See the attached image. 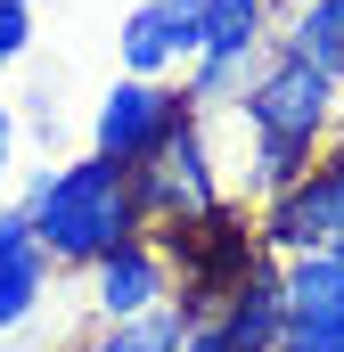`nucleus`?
<instances>
[{"label":"nucleus","mask_w":344,"mask_h":352,"mask_svg":"<svg viewBox=\"0 0 344 352\" xmlns=\"http://www.w3.org/2000/svg\"><path fill=\"white\" fill-rule=\"evenodd\" d=\"M17 205L33 213V246L58 270H90L98 254H115V246H131V238L148 230L140 188H131V164H115V156H98V148L25 173Z\"/></svg>","instance_id":"nucleus-1"},{"label":"nucleus","mask_w":344,"mask_h":352,"mask_svg":"<svg viewBox=\"0 0 344 352\" xmlns=\"http://www.w3.org/2000/svg\"><path fill=\"white\" fill-rule=\"evenodd\" d=\"M238 131L246 140H295V148H328V131H336L344 115V82L336 74H320L312 58H295V50H262L246 90H238Z\"/></svg>","instance_id":"nucleus-2"},{"label":"nucleus","mask_w":344,"mask_h":352,"mask_svg":"<svg viewBox=\"0 0 344 352\" xmlns=\"http://www.w3.org/2000/svg\"><path fill=\"white\" fill-rule=\"evenodd\" d=\"M131 188H140L148 230H164V221H197V213H213V205H222L213 131H205V115H197V107H180V115H172V131L148 148V164H131Z\"/></svg>","instance_id":"nucleus-3"},{"label":"nucleus","mask_w":344,"mask_h":352,"mask_svg":"<svg viewBox=\"0 0 344 352\" xmlns=\"http://www.w3.org/2000/svg\"><path fill=\"white\" fill-rule=\"evenodd\" d=\"M189 107V90L180 82H156V74H123V82L98 98V115H90V148L98 156H115V164H148V148L172 131V115Z\"/></svg>","instance_id":"nucleus-4"},{"label":"nucleus","mask_w":344,"mask_h":352,"mask_svg":"<svg viewBox=\"0 0 344 352\" xmlns=\"http://www.w3.org/2000/svg\"><path fill=\"white\" fill-rule=\"evenodd\" d=\"M255 238L270 246V254H303V246H344V180L328 173V164H312V173L295 180V188L262 197Z\"/></svg>","instance_id":"nucleus-5"},{"label":"nucleus","mask_w":344,"mask_h":352,"mask_svg":"<svg viewBox=\"0 0 344 352\" xmlns=\"http://www.w3.org/2000/svg\"><path fill=\"white\" fill-rule=\"evenodd\" d=\"M164 295H172V263H164V246H156V230H140L131 246H115V254L90 263V303H98V320H140V311H156Z\"/></svg>","instance_id":"nucleus-6"},{"label":"nucleus","mask_w":344,"mask_h":352,"mask_svg":"<svg viewBox=\"0 0 344 352\" xmlns=\"http://www.w3.org/2000/svg\"><path fill=\"white\" fill-rule=\"evenodd\" d=\"M197 16H205V0H140L123 16V33H115L123 74H156L164 82L172 66H189L197 58Z\"/></svg>","instance_id":"nucleus-7"},{"label":"nucleus","mask_w":344,"mask_h":352,"mask_svg":"<svg viewBox=\"0 0 344 352\" xmlns=\"http://www.w3.org/2000/svg\"><path fill=\"white\" fill-rule=\"evenodd\" d=\"M205 320H222V336H230L238 352H279V328H287V278H279V254L262 246L255 263L238 270V287H230Z\"/></svg>","instance_id":"nucleus-8"},{"label":"nucleus","mask_w":344,"mask_h":352,"mask_svg":"<svg viewBox=\"0 0 344 352\" xmlns=\"http://www.w3.org/2000/svg\"><path fill=\"white\" fill-rule=\"evenodd\" d=\"M279 25V0H205L197 16V50L205 58H262Z\"/></svg>","instance_id":"nucleus-9"},{"label":"nucleus","mask_w":344,"mask_h":352,"mask_svg":"<svg viewBox=\"0 0 344 352\" xmlns=\"http://www.w3.org/2000/svg\"><path fill=\"white\" fill-rule=\"evenodd\" d=\"M270 41L295 50V58H312L320 74L344 82V0H295V8L270 25Z\"/></svg>","instance_id":"nucleus-10"},{"label":"nucleus","mask_w":344,"mask_h":352,"mask_svg":"<svg viewBox=\"0 0 344 352\" xmlns=\"http://www.w3.org/2000/svg\"><path fill=\"white\" fill-rule=\"evenodd\" d=\"M312 164H320V148H295V140H246V148H238V188L262 205V197L295 188Z\"/></svg>","instance_id":"nucleus-11"},{"label":"nucleus","mask_w":344,"mask_h":352,"mask_svg":"<svg viewBox=\"0 0 344 352\" xmlns=\"http://www.w3.org/2000/svg\"><path fill=\"white\" fill-rule=\"evenodd\" d=\"M279 278H287V303L344 311V246H303V254H279Z\"/></svg>","instance_id":"nucleus-12"},{"label":"nucleus","mask_w":344,"mask_h":352,"mask_svg":"<svg viewBox=\"0 0 344 352\" xmlns=\"http://www.w3.org/2000/svg\"><path fill=\"white\" fill-rule=\"evenodd\" d=\"M50 278H58V263H50L41 246H25V254H8V263H0V336H8V328H25V320L41 311Z\"/></svg>","instance_id":"nucleus-13"},{"label":"nucleus","mask_w":344,"mask_h":352,"mask_svg":"<svg viewBox=\"0 0 344 352\" xmlns=\"http://www.w3.org/2000/svg\"><path fill=\"white\" fill-rule=\"evenodd\" d=\"M246 74H255V58H205V50H197L180 90H189V107H197V115H213V107H238Z\"/></svg>","instance_id":"nucleus-14"},{"label":"nucleus","mask_w":344,"mask_h":352,"mask_svg":"<svg viewBox=\"0 0 344 352\" xmlns=\"http://www.w3.org/2000/svg\"><path fill=\"white\" fill-rule=\"evenodd\" d=\"M279 352H344V311H320V303H287Z\"/></svg>","instance_id":"nucleus-15"},{"label":"nucleus","mask_w":344,"mask_h":352,"mask_svg":"<svg viewBox=\"0 0 344 352\" xmlns=\"http://www.w3.org/2000/svg\"><path fill=\"white\" fill-rule=\"evenodd\" d=\"M123 328H131V352H180L189 344V311H180V303H156V311H140V320H123Z\"/></svg>","instance_id":"nucleus-16"},{"label":"nucleus","mask_w":344,"mask_h":352,"mask_svg":"<svg viewBox=\"0 0 344 352\" xmlns=\"http://www.w3.org/2000/svg\"><path fill=\"white\" fill-rule=\"evenodd\" d=\"M25 50H33V8H25V0H0V74H8Z\"/></svg>","instance_id":"nucleus-17"},{"label":"nucleus","mask_w":344,"mask_h":352,"mask_svg":"<svg viewBox=\"0 0 344 352\" xmlns=\"http://www.w3.org/2000/svg\"><path fill=\"white\" fill-rule=\"evenodd\" d=\"M25 246H33V213H25L17 197H0V263H8V254H25Z\"/></svg>","instance_id":"nucleus-18"},{"label":"nucleus","mask_w":344,"mask_h":352,"mask_svg":"<svg viewBox=\"0 0 344 352\" xmlns=\"http://www.w3.org/2000/svg\"><path fill=\"white\" fill-rule=\"evenodd\" d=\"M180 352H238V344L222 336V320H189V344Z\"/></svg>","instance_id":"nucleus-19"},{"label":"nucleus","mask_w":344,"mask_h":352,"mask_svg":"<svg viewBox=\"0 0 344 352\" xmlns=\"http://www.w3.org/2000/svg\"><path fill=\"white\" fill-rule=\"evenodd\" d=\"M17 173V107H8V98H0V180Z\"/></svg>","instance_id":"nucleus-20"},{"label":"nucleus","mask_w":344,"mask_h":352,"mask_svg":"<svg viewBox=\"0 0 344 352\" xmlns=\"http://www.w3.org/2000/svg\"><path fill=\"white\" fill-rule=\"evenodd\" d=\"M83 352H131V328H123V320H107V328H98Z\"/></svg>","instance_id":"nucleus-21"},{"label":"nucleus","mask_w":344,"mask_h":352,"mask_svg":"<svg viewBox=\"0 0 344 352\" xmlns=\"http://www.w3.org/2000/svg\"><path fill=\"white\" fill-rule=\"evenodd\" d=\"M328 173L344 180V131H336V140H328Z\"/></svg>","instance_id":"nucleus-22"},{"label":"nucleus","mask_w":344,"mask_h":352,"mask_svg":"<svg viewBox=\"0 0 344 352\" xmlns=\"http://www.w3.org/2000/svg\"><path fill=\"white\" fill-rule=\"evenodd\" d=\"M25 8H33V0H25Z\"/></svg>","instance_id":"nucleus-23"}]
</instances>
